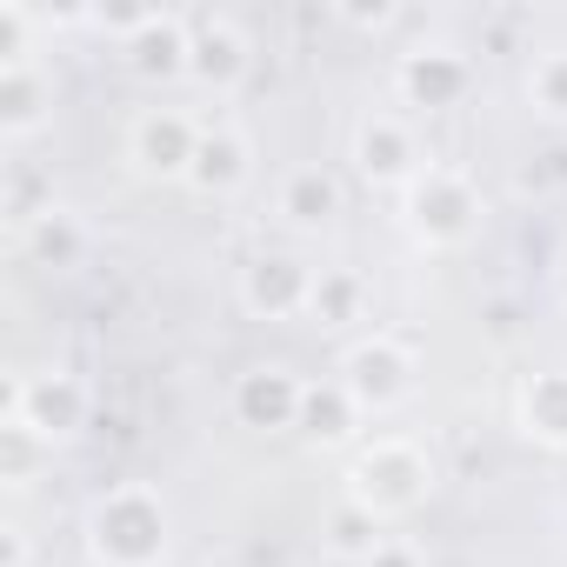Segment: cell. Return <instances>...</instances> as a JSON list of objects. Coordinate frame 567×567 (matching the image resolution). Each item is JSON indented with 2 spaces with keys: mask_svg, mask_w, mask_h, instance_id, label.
Segmentation results:
<instances>
[{
  "mask_svg": "<svg viewBox=\"0 0 567 567\" xmlns=\"http://www.w3.org/2000/svg\"><path fill=\"white\" fill-rule=\"evenodd\" d=\"M247 174H254V147H247V134H240L234 121H214V127L200 134V154H194L187 181H194L200 194H227V187H240Z\"/></svg>",
  "mask_w": 567,
  "mask_h": 567,
  "instance_id": "obj_14",
  "label": "cell"
},
{
  "mask_svg": "<svg viewBox=\"0 0 567 567\" xmlns=\"http://www.w3.org/2000/svg\"><path fill=\"white\" fill-rule=\"evenodd\" d=\"M341 388L354 394L361 414H388V408L408 401V388H414V354H408L394 334H368V341L348 348V361H341Z\"/></svg>",
  "mask_w": 567,
  "mask_h": 567,
  "instance_id": "obj_4",
  "label": "cell"
},
{
  "mask_svg": "<svg viewBox=\"0 0 567 567\" xmlns=\"http://www.w3.org/2000/svg\"><path fill=\"white\" fill-rule=\"evenodd\" d=\"M354 394L334 381V388H308V401H301V427L315 434V441H341L348 427H354Z\"/></svg>",
  "mask_w": 567,
  "mask_h": 567,
  "instance_id": "obj_20",
  "label": "cell"
},
{
  "mask_svg": "<svg viewBox=\"0 0 567 567\" xmlns=\"http://www.w3.org/2000/svg\"><path fill=\"white\" fill-rule=\"evenodd\" d=\"M354 167H361V181H374V187H414L421 174H427V161H421V147H414V127L401 121V114H368L361 127H354Z\"/></svg>",
  "mask_w": 567,
  "mask_h": 567,
  "instance_id": "obj_6",
  "label": "cell"
},
{
  "mask_svg": "<svg viewBox=\"0 0 567 567\" xmlns=\"http://www.w3.org/2000/svg\"><path fill=\"white\" fill-rule=\"evenodd\" d=\"M187 74L214 94H227L240 74H247V41L227 14H194V34H187Z\"/></svg>",
  "mask_w": 567,
  "mask_h": 567,
  "instance_id": "obj_10",
  "label": "cell"
},
{
  "mask_svg": "<svg viewBox=\"0 0 567 567\" xmlns=\"http://www.w3.org/2000/svg\"><path fill=\"white\" fill-rule=\"evenodd\" d=\"M427 494H434V461H427L414 441H401V434H381V441L354 461V474H348V501L368 507L374 520L414 514Z\"/></svg>",
  "mask_w": 567,
  "mask_h": 567,
  "instance_id": "obj_2",
  "label": "cell"
},
{
  "mask_svg": "<svg viewBox=\"0 0 567 567\" xmlns=\"http://www.w3.org/2000/svg\"><path fill=\"white\" fill-rule=\"evenodd\" d=\"M48 107H54V81L41 74V61L0 68V134L8 141H34L48 127Z\"/></svg>",
  "mask_w": 567,
  "mask_h": 567,
  "instance_id": "obj_13",
  "label": "cell"
},
{
  "mask_svg": "<svg viewBox=\"0 0 567 567\" xmlns=\"http://www.w3.org/2000/svg\"><path fill=\"white\" fill-rule=\"evenodd\" d=\"M21 234H28L34 260H48V267H74V260L87 254V227H81L68 207H48V214H41V220H28Z\"/></svg>",
  "mask_w": 567,
  "mask_h": 567,
  "instance_id": "obj_18",
  "label": "cell"
},
{
  "mask_svg": "<svg viewBox=\"0 0 567 567\" xmlns=\"http://www.w3.org/2000/svg\"><path fill=\"white\" fill-rule=\"evenodd\" d=\"M381 547H388V534H381V520H374L368 507H354V501H348V507L328 520V554H334V560H354V567H368Z\"/></svg>",
  "mask_w": 567,
  "mask_h": 567,
  "instance_id": "obj_19",
  "label": "cell"
},
{
  "mask_svg": "<svg viewBox=\"0 0 567 567\" xmlns=\"http://www.w3.org/2000/svg\"><path fill=\"white\" fill-rule=\"evenodd\" d=\"M408 214H414V234H421L427 247H454V240L474 234L481 200H474L467 174H454V167H427V174L414 181V194H408Z\"/></svg>",
  "mask_w": 567,
  "mask_h": 567,
  "instance_id": "obj_5",
  "label": "cell"
},
{
  "mask_svg": "<svg viewBox=\"0 0 567 567\" xmlns=\"http://www.w3.org/2000/svg\"><path fill=\"white\" fill-rule=\"evenodd\" d=\"M308 295H315V267L301 260H254L240 274V308L260 315V321H288V315H308Z\"/></svg>",
  "mask_w": 567,
  "mask_h": 567,
  "instance_id": "obj_9",
  "label": "cell"
},
{
  "mask_svg": "<svg viewBox=\"0 0 567 567\" xmlns=\"http://www.w3.org/2000/svg\"><path fill=\"white\" fill-rule=\"evenodd\" d=\"M87 554L101 567H161L167 560V507L154 487L121 481L87 507Z\"/></svg>",
  "mask_w": 567,
  "mask_h": 567,
  "instance_id": "obj_1",
  "label": "cell"
},
{
  "mask_svg": "<svg viewBox=\"0 0 567 567\" xmlns=\"http://www.w3.org/2000/svg\"><path fill=\"white\" fill-rule=\"evenodd\" d=\"M394 81H401V94L414 107H454L474 87V68L454 48H414V54H401V74Z\"/></svg>",
  "mask_w": 567,
  "mask_h": 567,
  "instance_id": "obj_12",
  "label": "cell"
},
{
  "mask_svg": "<svg viewBox=\"0 0 567 567\" xmlns=\"http://www.w3.org/2000/svg\"><path fill=\"white\" fill-rule=\"evenodd\" d=\"M308 315H315L321 328H348V321H361V315H368L361 274H348V267H321V274H315V295H308Z\"/></svg>",
  "mask_w": 567,
  "mask_h": 567,
  "instance_id": "obj_17",
  "label": "cell"
},
{
  "mask_svg": "<svg viewBox=\"0 0 567 567\" xmlns=\"http://www.w3.org/2000/svg\"><path fill=\"white\" fill-rule=\"evenodd\" d=\"M200 134H207V127H194L187 114H174V107H147V114L127 127V161H134L141 174L174 181V174H187V167H194Z\"/></svg>",
  "mask_w": 567,
  "mask_h": 567,
  "instance_id": "obj_7",
  "label": "cell"
},
{
  "mask_svg": "<svg viewBox=\"0 0 567 567\" xmlns=\"http://www.w3.org/2000/svg\"><path fill=\"white\" fill-rule=\"evenodd\" d=\"M301 401H308V381L295 368H247L240 388H234V414L247 427H301Z\"/></svg>",
  "mask_w": 567,
  "mask_h": 567,
  "instance_id": "obj_8",
  "label": "cell"
},
{
  "mask_svg": "<svg viewBox=\"0 0 567 567\" xmlns=\"http://www.w3.org/2000/svg\"><path fill=\"white\" fill-rule=\"evenodd\" d=\"M328 567H354V560H328Z\"/></svg>",
  "mask_w": 567,
  "mask_h": 567,
  "instance_id": "obj_23",
  "label": "cell"
},
{
  "mask_svg": "<svg viewBox=\"0 0 567 567\" xmlns=\"http://www.w3.org/2000/svg\"><path fill=\"white\" fill-rule=\"evenodd\" d=\"M554 280H560V295H567V247H560V267H554Z\"/></svg>",
  "mask_w": 567,
  "mask_h": 567,
  "instance_id": "obj_22",
  "label": "cell"
},
{
  "mask_svg": "<svg viewBox=\"0 0 567 567\" xmlns=\"http://www.w3.org/2000/svg\"><path fill=\"white\" fill-rule=\"evenodd\" d=\"M527 94H534V107H540V114L567 121V54H540V61H534V74H527Z\"/></svg>",
  "mask_w": 567,
  "mask_h": 567,
  "instance_id": "obj_21",
  "label": "cell"
},
{
  "mask_svg": "<svg viewBox=\"0 0 567 567\" xmlns=\"http://www.w3.org/2000/svg\"><path fill=\"white\" fill-rule=\"evenodd\" d=\"M334 214H341V181L328 167H295L280 181V220L288 227L321 234V227H334Z\"/></svg>",
  "mask_w": 567,
  "mask_h": 567,
  "instance_id": "obj_15",
  "label": "cell"
},
{
  "mask_svg": "<svg viewBox=\"0 0 567 567\" xmlns=\"http://www.w3.org/2000/svg\"><path fill=\"white\" fill-rule=\"evenodd\" d=\"M187 34H194V14H174V8H141L134 34H127V61L141 74H187Z\"/></svg>",
  "mask_w": 567,
  "mask_h": 567,
  "instance_id": "obj_11",
  "label": "cell"
},
{
  "mask_svg": "<svg viewBox=\"0 0 567 567\" xmlns=\"http://www.w3.org/2000/svg\"><path fill=\"white\" fill-rule=\"evenodd\" d=\"M520 427L547 447H567V368L554 374H534L520 388Z\"/></svg>",
  "mask_w": 567,
  "mask_h": 567,
  "instance_id": "obj_16",
  "label": "cell"
},
{
  "mask_svg": "<svg viewBox=\"0 0 567 567\" xmlns=\"http://www.w3.org/2000/svg\"><path fill=\"white\" fill-rule=\"evenodd\" d=\"M8 427H28L41 447L74 441L87 427V388L74 374H14L8 381Z\"/></svg>",
  "mask_w": 567,
  "mask_h": 567,
  "instance_id": "obj_3",
  "label": "cell"
}]
</instances>
